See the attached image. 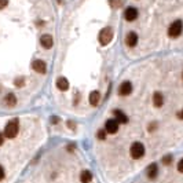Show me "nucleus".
<instances>
[{"mask_svg":"<svg viewBox=\"0 0 183 183\" xmlns=\"http://www.w3.org/2000/svg\"><path fill=\"white\" fill-rule=\"evenodd\" d=\"M18 131H20V123H18V120L14 119L11 121H8V124L6 125L4 128V135L12 139V138H15L18 135Z\"/></svg>","mask_w":183,"mask_h":183,"instance_id":"nucleus-1","label":"nucleus"},{"mask_svg":"<svg viewBox=\"0 0 183 183\" xmlns=\"http://www.w3.org/2000/svg\"><path fill=\"white\" fill-rule=\"evenodd\" d=\"M113 39V29L111 28H103L99 33V43L102 46H108Z\"/></svg>","mask_w":183,"mask_h":183,"instance_id":"nucleus-2","label":"nucleus"},{"mask_svg":"<svg viewBox=\"0 0 183 183\" xmlns=\"http://www.w3.org/2000/svg\"><path fill=\"white\" fill-rule=\"evenodd\" d=\"M182 29H183V24L182 21H175V22H172L169 29H168V35L169 37H179L180 33H182Z\"/></svg>","mask_w":183,"mask_h":183,"instance_id":"nucleus-3","label":"nucleus"},{"mask_svg":"<svg viewBox=\"0 0 183 183\" xmlns=\"http://www.w3.org/2000/svg\"><path fill=\"white\" fill-rule=\"evenodd\" d=\"M145 154V146L142 143H139V142H135V143L131 146V156L132 158H140L142 156Z\"/></svg>","mask_w":183,"mask_h":183,"instance_id":"nucleus-4","label":"nucleus"},{"mask_svg":"<svg viewBox=\"0 0 183 183\" xmlns=\"http://www.w3.org/2000/svg\"><path fill=\"white\" fill-rule=\"evenodd\" d=\"M119 127H120V123L117 120H108L106 124H105V129L108 134H116L119 131Z\"/></svg>","mask_w":183,"mask_h":183,"instance_id":"nucleus-5","label":"nucleus"},{"mask_svg":"<svg viewBox=\"0 0 183 183\" xmlns=\"http://www.w3.org/2000/svg\"><path fill=\"white\" fill-rule=\"evenodd\" d=\"M124 18L127 21H129V22L135 21L136 18H138V10H136L135 7H128L127 10H125V12H124Z\"/></svg>","mask_w":183,"mask_h":183,"instance_id":"nucleus-6","label":"nucleus"},{"mask_svg":"<svg viewBox=\"0 0 183 183\" xmlns=\"http://www.w3.org/2000/svg\"><path fill=\"white\" fill-rule=\"evenodd\" d=\"M131 92H132V84L129 83V81H124V83L120 85V88H119V94H120V95L127 96V95H129Z\"/></svg>","mask_w":183,"mask_h":183,"instance_id":"nucleus-7","label":"nucleus"},{"mask_svg":"<svg viewBox=\"0 0 183 183\" xmlns=\"http://www.w3.org/2000/svg\"><path fill=\"white\" fill-rule=\"evenodd\" d=\"M32 68L36 70L37 73H46V70H47V66H46V64H44L41 59H36L33 61L32 64Z\"/></svg>","mask_w":183,"mask_h":183,"instance_id":"nucleus-8","label":"nucleus"},{"mask_svg":"<svg viewBox=\"0 0 183 183\" xmlns=\"http://www.w3.org/2000/svg\"><path fill=\"white\" fill-rule=\"evenodd\" d=\"M125 43H127L128 47H135L136 43H138V35L135 32H129L125 37Z\"/></svg>","mask_w":183,"mask_h":183,"instance_id":"nucleus-9","label":"nucleus"},{"mask_svg":"<svg viewBox=\"0 0 183 183\" xmlns=\"http://www.w3.org/2000/svg\"><path fill=\"white\" fill-rule=\"evenodd\" d=\"M40 43H41V46L44 48H51L52 44H54V40H52L51 35H43L40 37Z\"/></svg>","mask_w":183,"mask_h":183,"instance_id":"nucleus-10","label":"nucleus"},{"mask_svg":"<svg viewBox=\"0 0 183 183\" xmlns=\"http://www.w3.org/2000/svg\"><path fill=\"white\" fill-rule=\"evenodd\" d=\"M56 87L59 88L61 91H66V90L69 88L68 79H65V77H59V79L56 80Z\"/></svg>","mask_w":183,"mask_h":183,"instance_id":"nucleus-11","label":"nucleus"},{"mask_svg":"<svg viewBox=\"0 0 183 183\" xmlns=\"http://www.w3.org/2000/svg\"><path fill=\"white\" fill-rule=\"evenodd\" d=\"M153 103H154V106H157V108L163 106L164 96L161 95V92H154V95H153Z\"/></svg>","mask_w":183,"mask_h":183,"instance_id":"nucleus-12","label":"nucleus"},{"mask_svg":"<svg viewBox=\"0 0 183 183\" xmlns=\"http://www.w3.org/2000/svg\"><path fill=\"white\" fill-rule=\"evenodd\" d=\"M114 116H116V120L119 121L120 124H125L128 123V117L124 114L121 110H114Z\"/></svg>","mask_w":183,"mask_h":183,"instance_id":"nucleus-13","label":"nucleus"},{"mask_svg":"<svg viewBox=\"0 0 183 183\" xmlns=\"http://www.w3.org/2000/svg\"><path fill=\"white\" fill-rule=\"evenodd\" d=\"M99 92L98 91H92L91 94H90V103L92 105V106H96V105L99 103Z\"/></svg>","mask_w":183,"mask_h":183,"instance_id":"nucleus-14","label":"nucleus"},{"mask_svg":"<svg viewBox=\"0 0 183 183\" xmlns=\"http://www.w3.org/2000/svg\"><path fill=\"white\" fill-rule=\"evenodd\" d=\"M80 180L81 183H90L92 180V175L90 171H83L81 172V175H80Z\"/></svg>","mask_w":183,"mask_h":183,"instance_id":"nucleus-15","label":"nucleus"},{"mask_svg":"<svg viewBox=\"0 0 183 183\" xmlns=\"http://www.w3.org/2000/svg\"><path fill=\"white\" fill-rule=\"evenodd\" d=\"M4 101H6V105H7V106H15V103H17V98L14 94H7Z\"/></svg>","mask_w":183,"mask_h":183,"instance_id":"nucleus-16","label":"nucleus"},{"mask_svg":"<svg viewBox=\"0 0 183 183\" xmlns=\"http://www.w3.org/2000/svg\"><path fill=\"white\" fill-rule=\"evenodd\" d=\"M147 176L150 179H154L156 176H157V165L156 164H151L150 167L147 168Z\"/></svg>","mask_w":183,"mask_h":183,"instance_id":"nucleus-17","label":"nucleus"},{"mask_svg":"<svg viewBox=\"0 0 183 183\" xmlns=\"http://www.w3.org/2000/svg\"><path fill=\"white\" fill-rule=\"evenodd\" d=\"M109 4L111 8H120L123 4V0H109Z\"/></svg>","mask_w":183,"mask_h":183,"instance_id":"nucleus-18","label":"nucleus"},{"mask_svg":"<svg viewBox=\"0 0 183 183\" xmlns=\"http://www.w3.org/2000/svg\"><path fill=\"white\" fill-rule=\"evenodd\" d=\"M96 138L101 139V140H103L105 138H106V129H105V131H98L96 132Z\"/></svg>","mask_w":183,"mask_h":183,"instance_id":"nucleus-19","label":"nucleus"},{"mask_svg":"<svg viewBox=\"0 0 183 183\" xmlns=\"http://www.w3.org/2000/svg\"><path fill=\"white\" fill-rule=\"evenodd\" d=\"M171 161H172V157L171 156H165L163 158V163L165 164V165H168V164H171Z\"/></svg>","mask_w":183,"mask_h":183,"instance_id":"nucleus-20","label":"nucleus"},{"mask_svg":"<svg viewBox=\"0 0 183 183\" xmlns=\"http://www.w3.org/2000/svg\"><path fill=\"white\" fill-rule=\"evenodd\" d=\"M8 4V0H0V10H3V8L7 7Z\"/></svg>","mask_w":183,"mask_h":183,"instance_id":"nucleus-21","label":"nucleus"},{"mask_svg":"<svg viewBox=\"0 0 183 183\" xmlns=\"http://www.w3.org/2000/svg\"><path fill=\"white\" fill-rule=\"evenodd\" d=\"M15 85L17 87H22V85H24V79H20V77H18V79L15 80Z\"/></svg>","mask_w":183,"mask_h":183,"instance_id":"nucleus-22","label":"nucleus"},{"mask_svg":"<svg viewBox=\"0 0 183 183\" xmlns=\"http://www.w3.org/2000/svg\"><path fill=\"white\" fill-rule=\"evenodd\" d=\"M178 169H179V172H182L183 174V158L179 161V164H178Z\"/></svg>","mask_w":183,"mask_h":183,"instance_id":"nucleus-23","label":"nucleus"},{"mask_svg":"<svg viewBox=\"0 0 183 183\" xmlns=\"http://www.w3.org/2000/svg\"><path fill=\"white\" fill-rule=\"evenodd\" d=\"M3 178H4V169H3V167L0 165V180L3 179Z\"/></svg>","mask_w":183,"mask_h":183,"instance_id":"nucleus-24","label":"nucleus"},{"mask_svg":"<svg viewBox=\"0 0 183 183\" xmlns=\"http://www.w3.org/2000/svg\"><path fill=\"white\" fill-rule=\"evenodd\" d=\"M3 142H4V136L1 135V134H0V146L3 145Z\"/></svg>","mask_w":183,"mask_h":183,"instance_id":"nucleus-25","label":"nucleus"},{"mask_svg":"<svg viewBox=\"0 0 183 183\" xmlns=\"http://www.w3.org/2000/svg\"><path fill=\"white\" fill-rule=\"evenodd\" d=\"M179 117H180V119H183V110L179 113Z\"/></svg>","mask_w":183,"mask_h":183,"instance_id":"nucleus-26","label":"nucleus"}]
</instances>
